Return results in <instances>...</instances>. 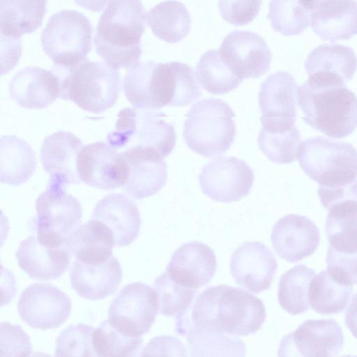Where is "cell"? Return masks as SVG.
I'll return each mask as SVG.
<instances>
[{"instance_id":"1","label":"cell","mask_w":357,"mask_h":357,"mask_svg":"<svg viewBox=\"0 0 357 357\" xmlns=\"http://www.w3.org/2000/svg\"><path fill=\"white\" fill-rule=\"evenodd\" d=\"M175 318V332L183 336L192 328L248 335L262 326L266 307L261 300L252 294L221 284L206 289L188 310Z\"/></svg>"},{"instance_id":"2","label":"cell","mask_w":357,"mask_h":357,"mask_svg":"<svg viewBox=\"0 0 357 357\" xmlns=\"http://www.w3.org/2000/svg\"><path fill=\"white\" fill-rule=\"evenodd\" d=\"M305 123L332 138H344L357 128V96L340 79L311 75L298 88Z\"/></svg>"},{"instance_id":"3","label":"cell","mask_w":357,"mask_h":357,"mask_svg":"<svg viewBox=\"0 0 357 357\" xmlns=\"http://www.w3.org/2000/svg\"><path fill=\"white\" fill-rule=\"evenodd\" d=\"M145 22L146 14L141 1H108L96 29V53L113 68H131L139 62Z\"/></svg>"},{"instance_id":"4","label":"cell","mask_w":357,"mask_h":357,"mask_svg":"<svg viewBox=\"0 0 357 357\" xmlns=\"http://www.w3.org/2000/svg\"><path fill=\"white\" fill-rule=\"evenodd\" d=\"M303 172L319 183L318 195L357 188V150L322 136L305 140L297 155Z\"/></svg>"},{"instance_id":"5","label":"cell","mask_w":357,"mask_h":357,"mask_svg":"<svg viewBox=\"0 0 357 357\" xmlns=\"http://www.w3.org/2000/svg\"><path fill=\"white\" fill-rule=\"evenodd\" d=\"M52 71L59 80V98L73 101L85 111L102 112L116 102L119 71L105 63L86 59L72 67L54 66Z\"/></svg>"},{"instance_id":"6","label":"cell","mask_w":357,"mask_h":357,"mask_svg":"<svg viewBox=\"0 0 357 357\" xmlns=\"http://www.w3.org/2000/svg\"><path fill=\"white\" fill-rule=\"evenodd\" d=\"M235 113L225 101L205 98L193 105L183 124V139L188 147L204 157L224 154L234 142Z\"/></svg>"},{"instance_id":"7","label":"cell","mask_w":357,"mask_h":357,"mask_svg":"<svg viewBox=\"0 0 357 357\" xmlns=\"http://www.w3.org/2000/svg\"><path fill=\"white\" fill-rule=\"evenodd\" d=\"M165 116L164 113L156 110L126 107L119 112L107 142L119 151L141 149L167 157L174 149L176 136L173 126Z\"/></svg>"},{"instance_id":"8","label":"cell","mask_w":357,"mask_h":357,"mask_svg":"<svg viewBox=\"0 0 357 357\" xmlns=\"http://www.w3.org/2000/svg\"><path fill=\"white\" fill-rule=\"evenodd\" d=\"M92 31L91 23L83 13L59 10L49 18L41 33L42 47L54 66L72 67L86 59Z\"/></svg>"},{"instance_id":"9","label":"cell","mask_w":357,"mask_h":357,"mask_svg":"<svg viewBox=\"0 0 357 357\" xmlns=\"http://www.w3.org/2000/svg\"><path fill=\"white\" fill-rule=\"evenodd\" d=\"M36 237L52 246L64 245L82 217L79 201L66 193L65 188L50 183L36 200Z\"/></svg>"},{"instance_id":"10","label":"cell","mask_w":357,"mask_h":357,"mask_svg":"<svg viewBox=\"0 0 357 357\" xmlns=\"http://www.w3.org/2000/svg\"><path fill=\"white\" fill-rule=\"evenodd\" d=\"M123 92L133 107L156 110L172 106L175 75L172 62H139L123 78Z\"/></svg>"},{"instance_id":"11","label":"cell","mask_w":357,"mask_h":357,"mask_svg":"<svg viewBox=\"0 0 357 357\" xmlns=\"http://www.w3.org/2000/svg\"><path fill=\"white\" fill-rule=\"evenodd\" d=\"M158 310L154 289L142 282H132L126 285L111 303L108 320L125 335L141 337L151 329Z\"/></svg>"},{"instance_id":"12","label":"cell","mask_w":357,"mask_h":357,"mask_svg":"<svg viewBox=\"0 0 357 357\" xmlns=\"http://www.w3.org/2000/svg\"><path fill=\"white\" fill-rule=\"evenodd\" d=\"M344 335L333 319H308L280 341L278 357H335Z\"/></svg>"},{"instance_id":"13","label":"cell","mask_w":357,"mask_h":357,"mask_svg":"<svg viewBox=\"0 0 357 357\" xmlns=\"http://www.w3.org/2000/svg\"><path fill=\"white\" fill-rule=\"evenodd\" d=\"M254 172L243 160L220 157L202 170L199 181L202 191L215 202L231 203L248 196L254 182Z\"/></svg>"},{"instance_id":"14","label":"cell","mask_w":357,"mask_h":357,"mask_svg":"<svg viewBox=\"0 0 357 357\" xmlns=\"http://www.w3.org/2000/svg\"><path fill=\"white\" fill-rule=\"evenodd\" d=\"M17 309L26 324L33 328L52 329L60 326L71 312L68 296L50 284H33L21 294Z\"/></svg>"},{"instance_id":"15","label":"cell","mask_w":357,"mask_h":357,"mask_svg":"<svg viewBox=\"0 0 357 357\" xmlns=\"http://www.w3.org/2000/svg\"><path fill=\"white\" fill-rule=\"evenodd\" d=\"M77 169L81 181L102 190L123 186L128 176V163L121 152L103 142L82 148Z\"/></svg>"},{"instance_id":"16","label":"cell","mask_w":357,"mask_h":357,"mask_svg":"<svg viewBox=\"0 0 357 357\" xmlns=\"http://www.w3.org/2000/svg\"><path fill=\"white\" fill-rule=\"evenodd\" d=\"M227 64L242 79L258 77L270 68L271 50L266 40L249 31L236 30L223 39L219 49Z\"/></svg>"},{"instance_id":"17","label":"cell","mask_w":357,"mask_h":357,"mask_svg":"<svg viewBox=\"0 0 357 357\" xmlns=\"http://www.w3.org/2000/svg\"><path fill=\"white\" fill-rule=\"evenodd\" d=\"M229 268L237 284L259 294L269 289L278 264L273 252L265 244L247 241L232 253Z\"/></svg>"},{"instance_id":"18","label":"cell","mask_w":357,"mask_h":357,"mask_svg":"<svg viewBox=\"0 0 357 357\" xmlns=\"http://www.w3.org/2000/svg\"><path fill=\"white\" fill-rule=\"evenodd\" d=\"M271 240L280 257L296 263L315 252L320 234L318 227L310 219L289 214L277 221L273 227Z\"/></svg>"},{"instance_id":"19","label":"cell","mask_w":357,"mask_h":357,"mask_svg":"<svg viewBox=\"0 0 357 357\" xmlns=\"http://www.w3.org/2000/svg\"><path fill=\"white\" fill-rule=\"evenodd\" d=\"M216 269L214 251L202 242L192 241L174 251L165 271L181 285L197 289L212 280Z\"/></svg>"},{"instance_id":"20","label":"cell","mask_w":357,"mask_h":357,"mask_svg":"<svg viewBox=\"0 0 357 357\" xmlns=\"http://www.w3.org/2000/svg\"><path fill=\"white\" fill-rule=\"evenodd\" d=\"M83 146L80 139L68 131H58L44 139L40 161L50 177L49 183L63 188L79 183L77 161Z\"/></svg>"},{"instance_id":"21","label":"cell","mask_w":357,"mask_h":357,"mask_svg":"<svg viewBox=\"0 0 357 357\" xmlns=\"http://www.w3.org/2000/svg\"><path fill=\"white\" fill-rule=\"evenodd\" d=\"M297 98V83L289 73L281 70L268 76L259 92L261 122L295 123Z\"/></svg>"},{"instance_id":"22","label":"cell","mask_w":357,"mask_h":357,"mask_svg":"<svg viewBox=\"0 0 357 357\" xmlns=\"http://www.w3.org/2000/svg\"><path fill=\"white\" fill-rule=\"evenodd\" d=\"M121 153L128 166L123 190L130 197L142 199L155 195L165 185L167 165L158 153L141 149H130Z\"/></svg>"},{"instance_id":"23","label":"cell","mask_w":357,"mask_h":357,"mask_svg":"<svg viewBox=\"0 0 357 357\" xmlns=\"http://www.w3.org/2000/svg\"><path fill=\"white\" fill-rule=\"evenodd\" d=\"M71 253L66 246H52L42 243L34 236L22 241L16 252L18 265L31 278L54 280L67 270Z\"/></svg>"},{"instance_id":"24","label":"cell","mask_w":357,"mask_h":357,"mask_svg":"<svg viewBox=\"0 0 357 357\" xmlns=\"http://www.w3.org/2000/svg\"><path fill=\"white\" fill-rule=\"evenodd\" d=\"M8 91L10 96L20 107L43 109L59 98L60 84L52 70L29 66L14 75Z\"/></svg>"},{"instance_id":"25","label":"cell","mask_w":357,"mask_h":357,"mask_svg":"<svg viewBox=\"0 0 357 357\" xmlns=\"http://www.w3.org/2000/svg\"><path fill=\"white\" fill-rule=\"evenodd\" d=\"M92 219L110 229L114 245L119 247L128 245L136 239L142 223L136 204L121 193H112L100 200L93 209Z\"/></svg>"},{"instance_id":"26","label":"cell","mask_w":357,"mask_h":357,"mask_svg":"<svg viewBox=\"0 0 357 357\" xmlns=\"http://www.w3.org/2000/svg\"><path fill=\"white\" fill-rule=\"evenodd\" d=\"M122 271L114 257L100 264L75 260L70 271L73 289L82 298L96 301L114 294L119 286Z\"/></svg>"},{"instance_id":"27","label":"cell","mask_w":357,"mask_h":357,"mask_svg":"<svg viewBox=\"0 0 357 357\" xmlns=\"http://www.w3.org/2000/svg\"><path fill=\"white\" fill-rule=\"evenodd\" d=\"M310 26L325 40L349 39L357 34V1H312Z\"/></svg>"},{"instance_id":"28","label":"cell","mask_w":357,"mask_h":357,"mask_svg":"<svg viewBox=\"0 0 357 357\" xmlns=\"http://www.w3.org/2000/svg\"><path fill=\"white\" fill-rule=\"evenodd\" d=\"M65 245L76 260L100 264L113 257L114 238L108 227L92 219L78 227L68 237Z\"/></svg>"},{"instance_id":"29","label":"cell","mask_w":357,"mask_h":357,"mask_svg":"<svg viewBox=\"0 0 357 357\" xmlns=\"http://www.w3.org/2000/svg\"><path fill=\"white\" fill-rule=\"evenodd\" d=\"M304 67L308 76L317 75L340 79L344 84L353 77L357 68V57L347 46L320 45L307 56Z\"/></svg>"},{"instance_id":"30","label":"cell","mask_w":357,"mask_h":357,"mask_svg":"<svg viewBox=\"0 0 357 357\" xmlns=\"http://www.w3.org/2000/svg\"><path fill=\"white\" fill-rule=\"evenodd\" d=\"M328 210L325 234L329 247L339 253L357 254V200H342Z\"/></svg>"},{"instance_id":"31","label":"cell","mask_w":357,"mask_h":357,"mask_svg":"<svg viewBox=\"0 0 357 357\" xmlns=\"http://www.w3.org/2000/svg\"><path fill=\"white\" fill-rule=\"evenodd\" d=\"M36 159L30 145L15 135L0 139V181L10 185L26 182L36 170Z\"/></svg>"},{"instance_id":"32","label":"cell","mask_w":357,"mask_h":357,"mask_svg":"<svg viewBox=\"0 0 357 357\" xmlns=\"http://www.w3.org/2000/svg\"><path fill=\"white\" fill-rule=\"evenodd\" d=\"M46 1H0L1 36L15 39L40 27Z\"/></svg>"},{"instance_id":"33","label":"cell","mask_w":357,"mask_h":357,"mask_svg":"<svg viewBox=\"0 0 357 357\" xmlns=\"http://www.w3.org/2000/svg\"><path fill=\"white\" fill-rule=\"evenodd\" d=\"M146 23L156 37L169 43H176L188 34L191 17L183 3L165 1L149 10Z\"/></svg>"},{"instance_id":"34","label":"cell","mask_w":357,"mask_h":357,"mask_svg":"<svg viewBox=\"0 0 357 357\" xmlns=\"http://www.w3.org/2000/svg\"><path fill=\"white\" fill-rule=\"evenodd\" d=\"M261 125L257 142L266 158L277 164L294 162L301 145V134L295 124Z\"/></svg>"},{"instance_id":"35","label":"cell","mask_w":357,"mask_h":357,"mask_svg":"<svg viewBox=\"0 0 357 357\" xmlns=\"http://www.w3.org/2000/svg\"><path fill=\"white\" fill-rule=\"evenodd\" d=\"M353 286L333 278L327 270L314 275L309 288V301L312 309L321 314L342 312L351 302Z\"/></svg>"},{"instance_id":"36","label":"cell","mask_w":357,"mask_h":357,"mask_svg":"<svg viewBox=\"0 0 357 357\" xmlns=\"http://www.w3.org/2000/svg\"><path fill=\"white\" fill-rule=\"evenodd\" d=\"M186 335L190 357H245L243 341L224 333L192 328Z\"/></svg>"},{"instance_id":"37","label":"cell","mask_w":357,"mask_h":357,"mask_svg":"<svg viewBox=\"0 0 357 357\" xmlns=\"http://www.w3.org/2000/svg\"><path fill=\"white\" fill-rule=\"evenodd\" d=\"M314 275V270L304 264L296 265L282 275L278 299L283 310L292 315L309 310V288Z\"/></svg>"},{"instance_id":"38","label":"cell","mask_w":357,"mask_h":357,"mask_svg":"<svg viewBox=\"0 0 357 357\" xmlns=\"http://www.w3.org/2000/svg\"><path fill=\"white\" fill-rule=\"evenodd\" d=\"M195 74L199 84L213 94L229 93L243 80L227 64L217 49L208 50L201 56Z\"/></svg>"},{"instance_id":"39","label":"cell","mask_w":357,"mask_h":357,"mask_svg":"<svg viewBox=\"0 0 357 357\" xmlns=\"http://www.w3.org/2000/svg\"><path fill=\"white\" fill-rule=\"evenodd\" d=\"M311 8L312 1H271L267 18L275 31L284 36L298 35L310 25Z\"/></svg>"},{"instance_id":"40","label":"cell","mask_w":357,"mask_h":357,"mask_svg":"<svg viewBox=\"0 0 357 357\" xmlns=\"http://www.w3.org/2000/svg\"><path fill=\"white\" fill-rule=\"evenodd\" d=\"M143 343L142 337H131L104 320L93 333V344L98 357H137Z\"/></svg>"},{"instance_id":"41","label":"cell","mask_w":357,"mask_h":357,"mask_svg":"<svg viewBox=\"0 0 357 357\" xmlns=\"http://www.w3.org/2000/svg\"><path fill=\"white\" fill-rule=\"evenodd\" d=\"M153 286L158 296L159 312L167 317L184 313L193 303L197 292L177 283L166 271L154 280Z\"/></svg>"},{"instance_id":"42","label":"cell","mask_w":357,"mask_h":357,"mask_svg":"<svg viewBox=\"0 0 357 357\" xmlns=\"http://www.w3.org/2000/svg\"><path fill=\"white\" fill-rule=\"evenodd\" d=\"M93 328L84 324L70 325L57 338L55 357H98L93 344Z\"/></svg>"},{"instance_id":"43","label":"cell","mask_w":357,"mask_h":357,"mask_svg":"<svg viewBox=\"0 0 357 357\" xmlns=\"http://www.w3.org/2000/svg\"><path fill=\"white\" fill-rule=\"evenodd\" d=\"M31 352L29 337L18 325L2 322L0 329L1 357H28Z\"/></svg>"},{"instance_id":"44","label":"cell","mask_w":357,"mask_h":357,"mask_svg":"<svg viewBox=\"0 0 357 357\" xmlns=\"http://www.w3.org/2000/svg\"><path fill=\"white\" fill-rule=\"evenodd\" d=\"M326 261V270L336 280L352 286L357 284V254L339 253L328 246Z\"/></svg>"},{"instance_id":"45","label":"cell","mask_w":357,"mask_h":357,"mask_svg":"<svg viewBox=\"0 0 357 357\" xmlns=\"http://www.w3.org/2000/svg\"><path fill=\"white\" fill-rule=\"evenodd\" d=\"M261 1H220L222 17L229 23L241 26L252 22L258 15Z\"/></svg>"},{"instance_id":"46","label":"cell","mask_w":357,"mask_h":357,"mask_svg":"<svg viewBox=\"0 0 357 357\" xmlns=\"http://www.w3.org/2000/svg\"><path fill=\"white\" fill-rule=\"evenodd\" d=\"M139 357H188L181 341L172 335L152 338L142 349Z\"/></svg>"},{"instance_id":"47","label":"cell","mask_w":357,"mask_h":357,"mask_svg":"<svg viewBox=\"0 0 357 357\" xmlns=\"http://www.w3.org/2000/svg\"><path fill=\"white\" fill-rule=\"evenodd\" d=\"M21 54L20 38L1 36V74L7 73L17 63Z\"/></svg>"},{"instance_id":"48","label":"cell","mask_w":357,"mask_h":357,"mask_svg":"<svg viewBox=\"0 0 357 357\" xmlns=\"http://www.w3.org/2000/svg\"><path fill=\"white\" fill-rule=\"evenodd\" d=\"M345 325L357 339V293L354 294L344 314Z\"/></svg>"},{"instance_id":"49","label":"cell","mask_w":357,"mask_h":357,"mask_svg":"<svg viewBox=\"0 0 357 357\" xmlns=\"http://www.w3.org/2000/svg\"><path fill=\"white\" fill-rule=\"evenodd\" d=\"M28 357H52V356L48 355L47 354H45L43 352H33Z\"/></svg>"},{"instance_id":"50","label":"cell","mask_w":357,"mask_h":357,"mask_svg":"<svg viewBox=\"0 0 357 357\" xmlns=\"http://www.w3.org/2000/svg\"><path fill=\"white\" fill-rule=\"evenodd\" d=\"M340 357H357V356L355 355H344Z\"/></svg>"}]
</instances>
